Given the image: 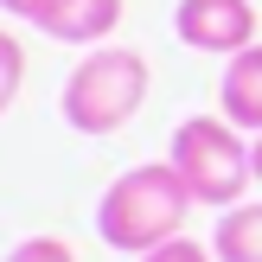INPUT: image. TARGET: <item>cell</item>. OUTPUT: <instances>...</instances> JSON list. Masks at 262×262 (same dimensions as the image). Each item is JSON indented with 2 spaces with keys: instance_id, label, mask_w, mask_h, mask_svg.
I'll list each match as a JSON object with an SVG mask.
<instances>
[{
  "instance_id": "obj_1",
  "label": "cell",
  "mask_w": 262,
  "mask_h": 262,
  "mask_svg": "<svg viewBox=\"0 0 262 262\" xmlns=\"http://www.w3.org/2000/svg\"><path fill=\"white\" fill-rule=\"evenodd\" d=\"M192 186L179 179L173 160H147V166H128L109 192L96 199V237L122 256H147L160 243L186 237V211H192Z\"/></svg>"
},
{
  "instance_id": "obj_2",
  "label": "cell",
  "mask_w": 262,
  "mask_h": 262,
  "mask_svg": "<svg viewBox=\"0 0 262 262\" xmlns=\"http://www.w3.org/2000/svg\"><path fill=\"white\" fill-rule=\"evenodd\" d=\"M147 83H154V71L135 45H90L64 77L58 109L77 135H115V128H128L141 115Z\"/></svg>"
},
{
  "instance_id": "obj_3",
  "label": "cell",
  "mask_w": 262,
  "mask_h": 262,
  "mask_svg": "<svg viewBox=\"0 0 262 262\" xmlns=\"http://www.w3.org/2000/svg\"><path fill=\"white\" fill-rule=\"evenodd\" d=\"M166 160L179 166V179L192 186V199L211 205V211H230V205L250 199L256 160H250L243 128L224 122V115H186V122L173 128V154H166Z\"/></svg>"
},
{
  "instance_id": "obj_4",
  "label": "cell",
  "mask_w": 262,
  "mask_h": 262,
  "mask_svg": "<svg viewBox=\"0 0 262 262\" xmlns=\"http://www.w3.org/2000/svg\"><path fill=\"white\" fill-rule=\"evenodd\" d=\"M173 32L192 51L237 58L243 45H256V7L250 0H179L173 7Z\"/></svg>"
},
{
  "instance_id": "obj_5",
  "label": "cell",
  "mask_w": 262,
  "mask_h": 262,
  "mask_svg": "<svg viewBox=\"0 0 262 262\" xmlns=\"http://www.w3.org/2000/svg\"><path fill=\"white\" fill-rule=\"evenodd\" d=\"M217 115L237 122L243 135H262V38L243 45L237 58H224V77H217Z\"/></svg>"
},
{
  "instance_id": "obj_6",
  "label": "cell",
  "mask_w": 262,
  "mask_h": 262,
  "mask_svg": "<svg viewBox=\"0 0 262 262\" xmlns=\"http://www.w3.org/2000/svg\"><path fill=\"white\" fill-rule=\"evenodd\" d=\"M122 26V0H71L64 7V19L51 26L45 38H58V45H109V32Z\"/></svg>"
},
{
  "instance_id": "obj_7",
  "label": "cell",
  "mask_w": 262,
  "mask_h": 262,
  "mask_svg": "<svg viewBox=\"0 0 262 262\" xmlns=\"http://www.w3.org/2000/svg\"><path fill=\"white\" fill-rule=\"evenodd\" d=\"M211 250H217V262H262V199H243L217 217Z\"/></svg>"
},
{
  "instance_id": "obj_8",
  "label": "cell",
  "mask_w": 262,
  "mask_h": 262,
  "mask_svg": "<svg viewBox=\"0 0 262 262\" xmlns=\"http://www.w3.org/2000/svg\"><path fill=\"white\" fill-rule=\"evenodd\" d=\"M19 83H26V45L13 32H0V115L19 102Z\"/></svg>"
},
{
  "instance_id": "obj_9",
  "label": "cell",
  "mask_w": 262,
  "mask_h": 262,
  "mask_svg": "<svg viewBox=\"0 0 262 262\" xmlns=\"http://www.w3.org/2000/svg\"><path fill=\"white\" fill-rule=\"evenodd\" d=\"M64 7H71V0H0V13H13V19L38 26V32H51V26L64 19Z\"/></svg>"
},
{
  "instance_id": "obj_10",
  "label": "cell",
  "mask_w": 262,
  "mask_h": 262,
  "mask_svg": "<svg viewBox=\"0 0 262 262\" xmlns=\"http://www.w3.org/2000/svg\"><path fill=\"white\" fill-rule=\"evenodd\" d=\"M7 262H77V250L64 237H26V243H13Z\"/></svg>"
},
{
  "instance_id": "obj_11",
  "label": "cell",
  "mask_w": 262,
  "mask_h": 262,
  "mask_svg": "<svg viewBox=\"0 0 262 262\" xmlns=\"http://www.w3.org/2000/svg\"><path fill=\"white\" fill-rule=\"evenodd\" d=\"M135 262H217V250L199 243V237H173V243H160V250H147V256H135Z\"/></svg>"
},
{
  "instance_id": "obj_12",
  "label": "cell",
  "mask_w": 262,
  "mask_h": 262,
  "mask_svg": "<svg viewBox=\"0 0 262 262\" xmlns=\"http://www.w3.org/2000/svg\"><path fill=\"white\" fill-rule=\"evenodd\" d=\"M250 160H256V186H262V135H250Z\"/></svg>"
}]
</instances>
